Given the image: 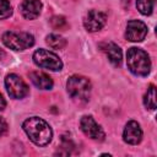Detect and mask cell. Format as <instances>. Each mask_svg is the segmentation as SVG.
<instances>
[{"mask_svg": "<svg viewBox=\"0 0 157 157\" xmlns=\"http://www.w3.org/2000/svg\"><path fill=\"white\" fill-rule=\"evenodd\" d=\"M80 126H81V130L83 131V134L86 136H88L90 139L96 140V141L104 140V136L105 135H104L103 129L96 123V120L91 115L82 117L81 118V121H80Z\"/></svg>", "mask_w": 157, "mask_h": 157, "instance_id": "52a82bcc", "label": "cell"}, {"mask_svg": "<svg viewBox=\"0 0 157 157\" xmlns=\"http://www.w3.org/2000/svg\"><path fill=\"white\" fill-rule=\"evenodd\" d=\"M107 21V15L98 10H90L83 20L85 28L90 32H97L103 28Z\"/></svg>", "mask_w": 157, "mask_h": 157, "instance_id": "ba28073f", "label": "cell"}, {"mask_svg": "<svg viewBox=\"0 0 157 157\" xmlns=\"http://www.w3.org/2000/svg\"><path fill=\"white\" fill-rule=\"evenodd\" d=\"M12 13V7L9 0H0V20L9 17Z\"/></svg>", "mask_w": 157, "mask_h": 157, "instance_id": "d6986e66", "label": "cell"}, {"mask_svg": "<svg viewBox=\"0 0 157 157\" xmlns=\"http://www.w3.org/2000/svg\"><path fill=\"white\" fill-rule=\"evenodd\" d=\"M66 87H67V92L69 94L76 99V101H81V102H86L90 99V94H91V82L88 78L83 77V76H78V75H74L71 76L67 82H66Z\"/></svg>", "mask_w": 157, "mask_h": 157, "instance_id": "3957f363", "label": "cell"}, {"mask_svg": "<svg viewBox=\"0 0 157 157\" xmlns=\"http://www.w3.org/2000/svg\"><path fill=\"white\" fill-rule=\"evenodd\" d=\"M6 131H7V124H6V121L0 117V137H1L2 135H5Z\"/></svg>", "mask_w": 157, "mask_h": 157, "instance_id": "ffe728a7", "label": "cell"}, {"mask_svg": "<svg viewBox=\"0 0 157 157\" xmlns=\"http://www.w3.org/2000/svg\"><path fill=\"white\" fill-rule=\"evenodd\" d=\"M45 42L53 49H63L66 45V40L59 34H49Z\"/></svg>", "mask_w": 157, "mask_h": 157, "instance_id": "9a60e30c", "label": "cell"}, {"mask_svg": "<svg viewBox=\"0 0 157 157\" xmlns=\"http://www.w3.org/2000/svg\"><path fill=\"white\" fill-rule=\"evenodd\" d=\"M123 137H124L125 142H128L130 145H137L142 139V130H141L139 123L135 120H130L125 125Z\"/></svg>", "mask_w": 157, "mask_h": 157, "instance_id": "30bf717a", "label": "cell"}, {"mask_svg": "<svg viewBox=\"0 0 157 157\" xmlns=\"http://www.w3.org/2000/svg\"><path fill=\"white\" fill-rule=\"evenodd\" d=\"M147 34V26L139 21V20H131L126 25V31H125V37L126 39L131 42H141L145 39Z\"/></svg>", "mask_w": 157, "mask_h": 157, "instance_id": "9c48e42d", "label": "cell"}, {"mask_svg": "<svg viewBox=\"0 0 157 157\" xmlns=\"http://www.w3.org/2000/svg\"><path fill=\"white\" fill-rule=\"evenodd\" d=\"M5 105H6V102H5L4 97L0 94V110H2V109L5 108Z\"/></svg>", "mask_w": 157, "mask_h": 157, "instance_id": "44dd1931", "label": "cell"}, {"mask_svg": "<svg viewBox=\"0 0 157 157\" xmlns=\"http://www.w3.org/2000/svg\"><path fill=\"white\" fill-rule=\"evenodd\" d=\"M29 78L33 82V85L40 90H50L53 87V80L44 72L33 71L29 74Z\"/></svg>", "mask_w": 157, "mask_h": 157, "instance_id": "4fadbf2b", "label": "cell"}, {"mask_svg": "<svg viewBox=\"0 0 157 157\" xmlns=\"http://www.w3.org/2000/svg\"><path fill=\"white\" fill-rule=\"evenodd\" d=\"M20 9H21V13L25 18L34 20L40 13L42 2L39 0H23Z\"/></svg>", "mask_w": 157, "mask_h": 157, "instance_id": "7c38bea8", "label": "cell"}, {"mask_svg": "<svg viewBox=\"0 0 157 157\" xmlns=\"http://www.w3.org/2000/svg\"><path fill=\"white\" fill-rule=\"evenodd\" d=\"M5 86L12 98H23L28 93V86L26 85V82L15 74H10L6 76Z\"/></svg>", "mask_w": 157, "mask_h": 157, "instance_id": "8992f818", "label": "cell"}, {"mask_svg": "<svg viewBox=\"0 0 157 157\" xmlns=\"http://www.w3.org/2000/svg\"><path fill=\"white\" fill-rule=\"evenodd\" d=\"M155 1L156 0H136L137 10L142 15H151L155 7Z\"/></svg>", "mask_w": 157, "mask_h": 157, "instance_id": "2e32d148", "label": "cell"}, {"mask_svg": "<svg viewBox=\"0 0 157 157\" xmlns=\"http://www.w3.org/2000/svg\"><path fill=\"white\" fill-rule=\"evenodd\" d=\"M144 103H145L146 108H148L150 110L156 109V87L153 85H151L147 88V92L144 97Z\"/></svg>", "mask_w": 157, "mask_h": 157, "instance_id": "5bb4252c", "label": "cell"}, {"mask_svg": "<svg viewBox=\"0 0 157 157\" xmlns=\"http://www.w3.org/2000/svg\"><path fill=\"white\" fill-rule=\"evenodd\" d=\"M23 130L27 136L37 146H45L52 141L53 131L49 124L38 117H32L25 120Z\"/></svg>", "mask_w": 157, "mask_h": 157, "instance_id": "6da1fadb", "label": "cell"}, {"mask_svg": "<svg viewBox=\"0 0 157 157\" xmlns=\"http://www.w3.org/2000/svg\"><path fill=\"white\" fill-rule=\"evenodd\" d=\"M2 43L13 50H25L34 44V37L27 32L9 31L2 34Z\"/></svg>", "mask_w": 157, "mask_h": 157, "instance_id": "277c9868", "label": "cell"}, {"mask_svg": "<svg viewBox=\"0 0 157 157\" xmlns=\"http://www.w3.org/2000/svg\"><path fill=\"white\" fill-rule=\"evenodd\" d=\"M33 61L39 67L48 69L52 71H59L63 67V61L59 59V56L45 49L36 50L33 54Z\"/></svg>", "mask_w": 157, "mask_h": 157, "instance_id": "5b68a950", "label": "cell"}, {"mask_svg": "<svg viewBox=\"0 0 157 157\" xmlns=\"http://www.w3.org/2000/svg\"><path fill=\"white\" fill-rule=\"evenodd\" d=\"M126 64L129 70L137 76H146L151 70V60L147 53L140 48H130L126 53Z\"/></svg>", "mask_w": 157, "mask_h": 157, "instance_id": "7a4b0ae2", "label": "cell"}, {"mask_svg": "<svg viewBox=\"0 0 157 157\" xmlns=\"http://www.w3.org/2000/svg\"><path fill=\"white\" fill-rule=\"evenodd\" d=\"M50 25L54 29H59V31H65L69 27V23L64 16H53L50 18Z\"/></svg>", "mask_w": 157, "mask_h": 157, "instance_id": "e0dca14e", "label": "cell"}, {"mask_svg": "<svg viewBox=\"0 0 157 157\" xmlns=\"http://www.w3.org/2000/svg\"><path fill=\"white\" fill-rule=\"evenodd\" d=\"M75 147L74 142L70 140V139H63L61 140V145H60V150H58L55 152V155H64V156H67L71 153L72 148Z\"/></svg>", "mask_w": 157, "mask_h": 157, "instance_id": "ac0fdd59", "label": "cell"}, {"mask_svg": "<svg viewBox=\"0 0 157 157\" xmlns=\"http://www.w3.org/2000/svg\"><path fill=\"white\" fill-rule=\"evenodd\" d=\"M102 52L105 53L109 61L114 66H119L121 64V49L113 42H103L99 44Z\"/></svg>", "mask_w": 157, "mask_h": 157, "instance_id": "8fae6325", "label": "cell"}]
</instances>
